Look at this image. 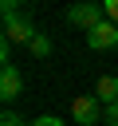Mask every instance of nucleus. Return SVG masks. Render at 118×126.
<instances>
[{
	"label": "nucleus",
	"mask_w": 118,
	"mask_h": 126,
	"mask_svg": "<svg viewBox=\"0 0 118 126\" xmlns=\"http://www.w3.org/2000/svg\"><path fill=\"white\" fill-rule=\"evenodd\" d=\"M8 20H20V4L16 0H4V24Z\"/></svg>",
	"instance_id": "obj_9"
},
{
	"label": "nucleus",
	"mask_w": 118,
	"mask_h": 126,
	"mask_svg": "<svg viewBox=\"0 0 118 126\" xmlns=\"http://www.w3.org/2000/svg\"><path fill=\"white\" fill-rule=\"evenodd\" d=\"M71 118H75L79 126H94V122H98V98H94V94H79V98L71 102Z\"/></svg>",
	"instance_id": "obj_4"
},
{
	"label": "nucleus",
	"mask_w": 118,
	"mask_h": 126,
	"mask_svg": "<svg viewBox=\"0 0 118 126\" xmlns=\"http://www.w3.org/2000/svg\"><path fill=\"white\" fill-rule=\"evenodd\" d=\"M87 47H90V51H106V47H118V24L102 20L94 32H87Z\"/></svg>",
	"instance_id": "obj_2"
},
{
	"label": "nucleus",
	"mask_w": 118,
	"mask_h": 126,
	"mask_svg": "<svg viewBox=\"0 0 118 126\" xmlns=\"http://www.w3.org/2000/svg\"><path fill=\"white\" fill-rule=\"evenodd\" d=\"M67 20H71L75 28H83V32H94V28L106 20V12H102V4H71V8H67Z\"/></svg>",
	"instance_id": "obj_1"
},
{
	"label": "nucleus",
	"mask_w": 118,
	"mask_h": 126,
	"mask_svg": "<svg viewBox=\"0 0 118 126\" xmlns=\"http://www.w3.org/2000/svg\"><path fill=\"white\" fill-rule=\"evenodd\" d=\"M31 55H35V59H47V55H51V39H47V35H35V39H31Z\"/></svg>",
	"instance_id": "obj_7"
},
{
	"label": "nucleus",
	"mask_w": 118,
	"mask_h": 126,
	"mask_svg": "<svg viewBox=\"0 0 118 126\" xmlns=\"http://www.w3.org/2000/svg\"><path fill=\"white\" fill-rule=\"evenodd\" d=\"M0 126H31V122H24L20 114H12V110H4V114H0Z\"/></svg>",
	"instance_id": "obj_8"
},
{
	"label": "nucleus",
	"mask_w": 118,
	"mask_h": 126,
	"mask_svg": "<svg viewBox=\"0 0 118 126\" xmlns=\"http://www.w3.org/2000/svg\"><path fill=\"white\" fill-rule=\"evenodd\" d=\"M94 98L106 102V106H114V102H118V75H102V79L94 83Z\"/></svg>",
	"instance_id": "obj_6"
},
{
	"label": "nucleus",
	"mask_w": 118,
	"mask_h": 126,
	"mask_svg": "<svg viewBox=\"0 0 118 126\" xmlns=\"http://www.w3.org/2000/svg\"><path fill=\"white\" fill-rule=\"evenodd\" d=\"M35 35H39V32H35L28 20H8V24H4V39H8V43H28V47H31Z\"/></svg>",
	"instance_id": "obj_5"
},
{
	"label": "nucleus",
	"mask_w": 118,
	"mask_h": 126,
	"mask_svg": "<svg viewBox=\"0 0 118 126\" xmlns=\"http://www.w3.org/2000/svg\"><path fill=\"white\" fill-rule=\"evenodd\" d=\"M102 12H106V20H110V24H118V0H106V4H102Z\"/></svg>",
	"instance_id": "obj_10"
},
{
	"label": "nucleus",
	"mask_w": 118,
	"mask_h": 126,
	"mask_svg": "<svg viewBox=\"0 0 118 126\" xmlns=\"http://www.w3.org/2000/svg\"><path fill=\"white\" fill-rule=\"evenodd\" d=\"M31 126H63L55 114H39V118H31Z\"/></svg>",
	"instance_id": "obj_11"
},
{
	"label": "nucleus",
	"mask_w": 118,
	"mask_h": 126,
	"mask_svg": "<svg viewBox=\"0 0 118 126\" xmlns=\"http://www.w3.org/2000/svg\"><path fill=\"white\" fill-rule=\"evenodd\" d=\"M20 94H24V75H20L12 63H4V67H0V98L12 102V98H20Z\"/></svg>",
	"instance_id": "obj_3"
},
{
	"label": "nucleus",
	"mask_w": 118,
	"mask_h": 126,
	"mask_svg": "<svg viewBox=\"0 0 118 126\" xmlns=\"http://www.w3.org/2000/svg\"><path fill=\"white\" fill-rule=\"evenodd\" d=\"M106 126H118V102H114V106H106Z\"/></svg>",
	"instance_id": "obj_12"
}]
</instances>
